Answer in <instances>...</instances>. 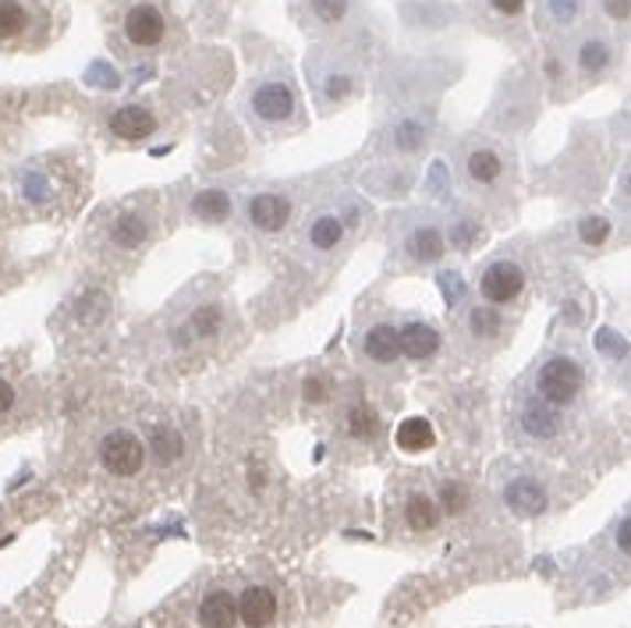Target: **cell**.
Masks as SVG:
<instances>
[{
    "instance_id": "8d00e7d4",
    "label": "cell",
    "mask_w": 631,
    "mask_h": 628,
    "mask_svg": "<svg viewBox=\"0 0 631 628\" xmlns=\"http://www.w3.org/2000/svg\"><path fill=\"white\" fill-rule=\"evenodd\" d=\"M621 192H624V200L631 203V163H628V174H624V189Z\"/></svg>"
},
{
    "instance_id": "836d02e7",
    "label": "cell",
    "mask_w": 631,
    "mask_h": 628,
    "mask_svg": "<svg viewBox=\"0 0 631 628\" xmlns=\"http://www.w3.org/2000/svg\"><path fill=\"white\" fill-rule=\"evenodd\" d=\"M603 19L613 25H628L631 22V0H600Z\"/></svg>"
},
{
    "instance_id": "4dcf8cb0",
    "label": "cell",
    "mask_w": 631,
    "mask_h": 628,
    "mask_svg": "<svg viewBox=\"0 0 631 628\" xmlns=\"http://www.w3.org/2000/svg\"><path fill=\"white\" fill-rule=\"evenodd\" d=\"M483 8L493 22H501V25H518L525 19V11H528V0H483Z\"/></svg>"
},
{
    "instance_id": "d4e9b609",
    "label": "cell",
    "mask_w": 631,
    "mask_h": 628,
    "mask_svg": "<svg viewBox=\"0 0 631 628\" xmlns=\"http://www.w3.org/2000/svg\"><path fill=\"white\" fill-rule=\"evenodd\" d=\"M341 429H344V437H352V440H376V434H379L376 408L370 402L355 398L352 405H347V412H344Z\"/></svg>"
},
{
    "instance_id": "d6a6232c",
    "label": "cell",
    "mask_w": 631,
    "mask_h": 628,
    "mask_svg": "<svg viewBox=\"0 0 631 628\" xmlns=\"http://www.w3.org/2000/svg\"><path fill=\"white\" fill-rule=\"evenodd\" d=\"M221 327H224V312L221 306H199L192 312V330L199 338H213V334H221Z\"/></svg>"
},
{
    "instance_id": "3957f363",
    "label": "cell",
    "mask_w": 631,
    "mask_h": 628,
    "mask_svg": "<svg viewBox=\"0 0 631 628\" xmlns=\"http://www.w3.org/2000/svg\"><path fill=\"white\" fill-rule=\"evenodd\" d=\"M621 64V46L600 25H582L571 32L568 46V72L578 86H600Z\"/></svg>"
},
{
    "instance_id": "f546056e",
    "label": "cell",
    "mask_w": 631,
    "mask_h": 628,
    "mask_svg": "<svg viewBox=\"0 0 631 628\" xmlns=\"http://www.w3.org/2000/svg\"><path fill=\"white\" fill-rule=\"evenodd\" d=\"M469 501H472L469 487L458 483V479H443L440 490H437V504H440L443 515H461V511L469 508Z\"/></svg>"
},
{
    "instance_id": "9c48e42d",
    "label": "cell",
    "mask_w": 631,
    "mask_h": 628,
    "mask_svg": "<svg viewBox=\"0 0 631 628\" xmlns=\"http://www.w3.org/2000/svg\"><path fill=\"white\" fill-rule=\"evenodd\" d=\"M514 426H518V434L525 440L550 444L564 434V408L536 398V394H525L518 408H514Z\"/></svg>"
},
{
    "instance_id": "30bf717a",
    "label": "cell",
    "mask_w": 631,
    "mask_h": 628,
    "mask_svg": "<svg viewBox=\"0 0 631 628\" xmlns=\"http://www.w3.org/2000/svg\"><path fill=\"white\" fill-rule=\"evenodd\" d=\"M99 461L118 479L139 476L146 466V444L131 434V429H110V434L99 440Z\"/></svg>"
},
{
    "instance_id": "44dd1931",
    "label": "cell",
    "mask_w": 631,
    "mask_h": 628,
    "mask_svg": "<svg viewBox=\"0 0 631 628\" xmlns=\"http://www.w3.org/2000/svg\"><path fill=\"white\" fill-rule=\"evenodd\" d=\"M402 519H405V525L411 529V533H434V529L440 525V519H443V511H440L437 498H429L426 490H411L405 498Z\"/></svg>"
},
{
    "instance_id": "9a60e30c",
    "label": "cell",
    "mask_w": 631,
    "mask_h": 628,
    "mask_svg": "<svg viewBox=\"0 0 631 628\" xmlns=\"http://www.w3.org/2000/svg\"><path fill=\"white\" fill-rule=\"evenodd\" d=\"M402 249H405L408 263H415V267H426V263H440V259H443V249H447L443 227H440L437 221H419L415 227L405 231Z\"/></svg>"
},
{
    "instance_id": "8992f818",
    "label": "cell",
    "mask_w": 631,
    "mask_h": 628,
    "mask_svg": "<svg viewBox=\"0 0 631 628\" xmlns=\"http://www.w3.org/2000/svg\"><path fill=\"white\" fill-rule=\"evenodd\" d=\"M168 32H171L168 11H163L157 0H136V4H128L121 14V40L139 54L160 51V46L168 43Z\"/></svg>"
},
{
    "instance_id": "e0dca14e",
    "label": "cell",
    "mask_w": 631,
    "mask_h": 628,
    "mask_svg": "<svg viewBox=\"0 0 631 628\" xmlns=\"http://www.w3.org/2000/svg\"><path fill=\"white\" fill-rule=\"evenodd\" d=\"M397 338H402V355L411 359V362H429V359H437L440 352V330L434 323H426V320H408L397 327Z\"/></svg>"
},
{
    "instance_id": "d590c367",
    "label": "cell",
    "mask_w": 631,
    "mask_h": 628,
    "mask_svg": "<svg viewBox=\"0 0 631 628\" xmlns=\"http://www.w3.org/2000/svg\"><path fill=\"white\" fill-rule=\"evenodd\" d=\"M14 398H19V394H14V387L8 384L4 376H0V416H4V412H11V408H14Z\"/></svg>"
},
{
    "instance_id": "83f0119b",
    "label": "cell",
    "mask_w": 631,
    "mask_h": 628,
    "mask_svg": "<svg viewBox=\"0 0 631 628\" xmlns=\"http://www.w3.org/2000/svg\"><path fill=\"white\" fill-rule=\"evenodd\" d=\"M426 136H429L426 121L415 118V114H408V118H402V121L391 128L387 142H391V150H397V153H415V150H419V146L426 142Z\"/></svg>"
},
{
    "instance_id": "7402d4cb",
    "label": "cell",
    "mask_w": 631,
    "mask_h": 628,
    "mask_svg": "<svg viewBox=\"0 0 631 628\" xmlns=\"http://www.w3.org/2000/svg\"><path fill=\"white\" fill-rule=\"evenodd\" d=\"M146 455L153 458L157 466H174V461H181L185 458V437H181V429H174L171 423H157L149 429Z\"/></svg>"
},
{
    "instance_id": "5bb4252c",
    "label": "cell",
    "mask_w": 631,
    "mask_h": 628,
    "mask_svg": "<svg viewBox=\"0 0 631 628\" xmlns=\"http://www.w3.org/2000/svg\"><path fill=\"white\" fill-rule=\"evenodd\" d=\"M501 498L514 515H522V519H536L550 508V490H546V483L536 476H525V472L507 479L501 487Z\"/></svg>"
},
{
    "instance_id": "ac0fdd59",
    "label": "cell",
    "mask_w": 631,
    "mask_h": 628,
    "mask_svg": "<svg viewBox=\"0 0 631 628\" xmlns=\"http://www.w3.org/2000/svg\"><path fill=\"white\" fill-rule=\"evenodd\" d=\"M277 618V593L270 586H245L238 597V621L245 628H270Z\"/></svg>"
},
{
    "instance_id": "8fae6325",
    "label": "cell",
    "mask_w": 631,
    "mask_h": 628,
    "mask_svg": "<svg viewBox=\"0 0 631 628\" xmlns=\"http://www.w3.org/2000/svg\"><path fill=\"white\" fill-rule=\"evenodd\" d=\"M347 235V224L338 210H312L302 227V249L309 253V259H327L334 256Z\"/></svg>"
},
{
    "instance_id": "ba28073f",
    "label": "cell",
    "mask_w": 631,
    "mask_h": 628,
    "mask_svg": "<svg viewBox=\"0 0 631 628\" xmlns=\"http://www.w3.org/2000/svg\"><path fill=\"white\" fill-rule=\"evenodd\" d=\"M528 285V274L522 267V259L514 256H501L486 263L483 270H479V299L486 306H511L522 299V291Z\"/></svg>"
},
{
    "instance_id": "603a6c76",
    "label": "cell",
    "mask_w": 631,
    "mask_h": 628,
    "mask_svg": "<svg viewBox=\"0 0 631 628\" xmlns=\"http://www.w3.org/2000/svg\"><path fill=\"white\" fill-rule=\"evenodd\" d=\"M394 444L402 451H408V455H423V451H429L437 444V429L429 419L411 416V419H405L402 426L394 429Z\"/></svg>"
},
{
    "instance_id": "4316f807",
    "label": "cell",
    "mask_w": 631,
    "mask_h": 628,
    "mask_svg": "<svg viewBox=\"0 0 631 628\" xmlns=\"http://www.w3.org/2000/svg\"><path fill=\"white\" fill-rule=\"evenodd\" d=\"M464 334H469L472 341H493L496 334H501V312H496V306H472L469 312H464Z\"/></svg>"
},
{
    "instance_id": "5b68a950",
    "label": "cell",
    "mask_w": 631,
    "mask_h": 628,
    "mask_svg": "<svg viewBox=\"0 0 631 628\" xmlns=\"http://www.w3.org/2000/svg\"><path fill=\"white\" fill-rule=\"evenodd\" d=\"M458 171L472 192L496 195L511 178V160L501 146L490 139H464L458 153Z\"/></svg>"
},
{
    "instance_id": "ffe728a7",
    "label": "cell",
    "mask_w": 631,
    "mask_h": 628,
    "mask_svg": "<svg viewBox=\"0 0 631 628\" xmlns=\"http://www.w3.org/2000/svg\"><path fill=\"white\" fill-rule=\"evenodd\" d=\"M539 19L546 32H575L582 29L586 0H539Z\"/></svg>"
},
{
    "instance_id": "7c38bea8",
    "label": "cell",
    "mask_w": 631,
    "mask_h": 628,
    "mask_svg": "<svg viewBox=\"0 0 631 628\" xmlns=\"http://www.w3.org/2000/svg\"><path fill=\"white\" fill-rule=\"evenodd\" d=\"M359 355L365 366H379L391 370L402 359V338H397V327L391 320H370L359 330Z\"/></svg>"
},
{
    "instance_id": "d6986e66",
    "label": "cell",
    "mask_w": 631,
    "mask_h": 628,
    "mask_svg": "<svg viewBox=\"0 0 631 628\" xmlns=\"http://www.w3.org/2000/svg\"><path fill=\"white\" fill-rule=\"evenodd\" d=\"M195 618L203 628H235L238 625V597H231L227 589H210L199 600Z\"/></svg>"
},
{
    "instance_id": "7a4b0ae2",
    "label": "cell",
    "mask_w": 631,
    "mask_h": 628,
    "mask_svg": "<svg viewBox=\"0 0 631 628\" xmlns=\"http://www.w3.org/2000/svg\"><path fill=\"white\" fill-rule=\"evenodd\" d=\"M309 89L316 96L320 114H334L347 107L362 93V64L355 54L334 51V46H316L306 61Z\"/></svg>"
},
{
    "instance_id": "484cf974",
    "label": "cell",
    "mask_w": 631,
    "mask_h": 628,
    "mask_svg": "<svg viewBox=\"0 0 631 628\" xmlns=\"http://www.w3.org/2000/svg\"><path fill=\"white\" fill-rule=\"evenodd\" d=\"M32 29V11L25 0H0V43L22 40Z\"/></svg>"
},
{
    "instance_id": "52a82bcc",
    "label": "cell",
    "mask_w": 631,
    "mask_h": 628,
    "mask_svg": "<svg viewBox=\"0 0 631 628\" xmlns=\"http://www.w3.org/2000/svg\"><path fill=\"white\" fill-rule=\"evenodd\" d=\"M291 14L306 32L330 36V32H341L359 19L362 0H291Z\"/></svg>"
},
{
    "instance_id": "74e56055",
    "label": "cell",
    "mask_w": 631,
    "mask_h": 628,
    "mask_svg": "<svg viewBox=\"0 0 631 628\" xmlns=\"http://www.w3.org/2000/svg\"><path fill=\"white\" fill-rule=\"evenodd\" d=\"M628 121H631V107H628Z\"/></svg>"
},
{
    "instance_id": "cb8c5ba5",
    "label": "cell",
    "mask_w": 631,
    "mask_h": 628,
    "mask_svg": "<svg viewBox=\"0 0 631 628\" xmlns=\"http://www.w3.org/2000/svg\"><path fill=\"white\" fill-rule=\"evenodd\" d=\"M231 213H235V200L221 189H206L192 200V217L199 224H227Z\"/></svg>"
},
{
    "instance_id": "4fadbf2b",
    "label": "cell",
    "mask_w": 631,
    "mask_h": 628,
    "mask_svg": "<svg viewBox=\"0 0 631 628\" xmlns=\"http://www.w3.org/2000/svg\"><path fill=\"white\" fill-rule=\"evenodd\" d=\"M291 213H295V203L285 192L263 189L245 200V221H248V227H256L259 235H277V231H285Z\"/></svg>"
},
{
    "instance_id": "6da1fadb",
    "label": "cell",
    "mask_w": 631,
    "mask_h": 628,
    "mask_svg": "<svg viewBox=\"0 0 631 628\" xmlns=\"http://www.w3.org/2000/svg\"><path fill=\"white\" fill-rule=\"evenodd\" d=\"M242 114L259 136H285V131L302 128L306 125L302 96H298L291 72L277 64V68L253 78V86L245 89Z\"/></svg>"
},
{
    "instance_id": "f1b7e54d",
    "label": "cell",
    "mask_w": 631,
    "mask_h": 628,
    "mask_svg": "<svg viewBox=\"0 0 631 628\" xmlns=\"http://www.w3.org/2000/svg\"><path fill=\"white\" fill-rule=\"evenodd\" d=\"M146 235H149V224H146V217H139V213H121L110 227V238L118 249H136V245L146 242Z\"/></svg>"
},
{
    "instance_id": "1f68e13d",
    "label": "cell",
    "mask_w": 631,
    "mask_h": 628,
    "mask_svg": "<svg viewBox=\"0 0 631 628\" xmlns=\"http://www.w3.org/2000/svg\"><path fill=\"white\" fill-rule=\"evenodd\" d=\"M578 242H582L586 249H603V245L610 242V221L607 217L578 221Z\"/></svg>"
},
{
    "instance_id": "e575fe53",
    "label": "cell",
    "mask_w": 631,
    "mask_h": 628,
    "mask_svg": "<svg viewBox=\"0 0 631 628\" xmlns=\"http://www.w3.org/2000/svg\"><path fill=\"white\" fill-rule=\"evenodd\" d=\"M613 547H618V554L631 557V515H624L618 529H613Z\"/></svg>"
},
{
    "instance_id": "2e32d148",
    "label": "cell",
    "mask_w": 631,
    "mask_h": 628,
    "mask_svg": "<svg viewBox=\"0 0 631 628\" xmlns=\"http://www.w3.org/2000/svg\"><path fill=\"white\" fill-rule=\"evenodd\" d=\"M107 128L121 142H146L157 131V114L149 107H139V104H125L118 110H110Z\"/></svg>"
},
{
    "instance_id": "277c9868",
    "label": "cell",
    "mask_w": 631,
    "mask_h": 628,
    "mask_svg": "<svg viewBox=\"0 0 631 628\" xmlns=\"http://www.w3.org/2000/svg\"><path fill=\"white\" fill-rule=\"evenodd\" d=\"M586 384H589V366L582 362V355H575L568 349L543 355V362L533 373V394L557 408L578 405V398L586 394Z\"/></svg>"
}]
</instances>
